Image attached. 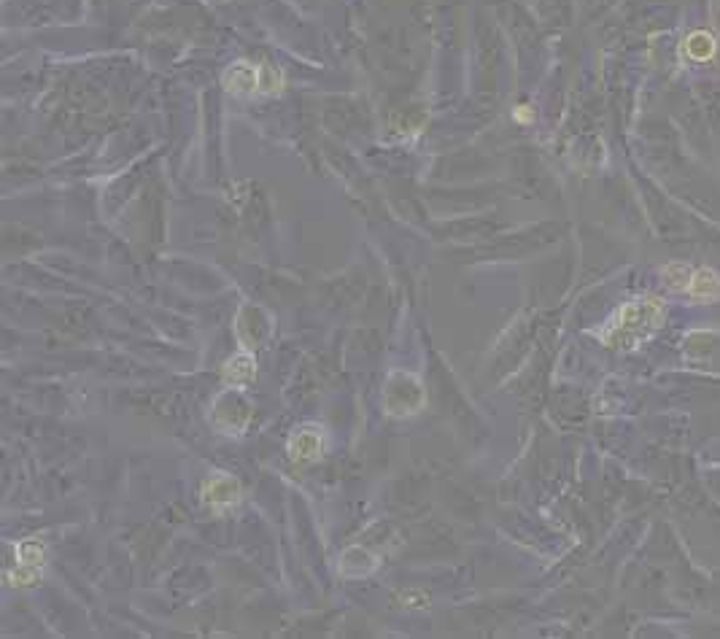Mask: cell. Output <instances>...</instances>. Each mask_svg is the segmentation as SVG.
I'll list each match as a JSON object with an SVG mask.
<instances>
[{
    "mask_svg": "<svg viewBox=\"0 0 720 639\" xmlns=\"http://www.w3.org/2000/svg\"><path fill=\"white\" fill-rule=\"evenodd\" d=\"M667 319V302L656 294H642L623 302L602 329V343L613 351H632L648 343Z\"/></svg>",
    "mask_w": 720,
    "mask_h": 639,
    "instance_id": "6da1fadb",
    "label": "cell"
},
{
    "mask_svg": "<svg viewBox=\"0 0 720 639\" xmlns=\"http://www.w3.org/2000/svg\"><path fill=\"white\" fill-rule=\"evenodd\" d=\"M427 405V391L408 370H392L383 386V410L392 418H410Z\"/></svg>",
    "mask_w": 720,
    "mask_h": 639,
    "instance_id": "7a4b0ae2",
    "label": "cell"
},
{
    "mask_svg": "<svg viewBox=\"0 0 720 639\" xmlns=\"http://www.w3.org/2000/svg\"><path fill=\"white\" fill-rule=\"evenodd\" d=\"M222 84L232 95H257V92H278L284 87V79L270 68H259L254 63H232L222 76Z\"/></svg>",
    "mask_w": 720,
    "mask_h": 639,
    "instance_id": "3957f363",
    "label": "cell"
},
{
    "mask_svg": "<svg viewBox=\"0 0 720 639\" xmlns=\"http://www.w3.org/2000/svg\"><path fill=\"white\" fill-rule=\"evenodd\" d=\"M251 421V402L243 397L240 389H224L214 400L211 408V424L216 426V432L222 435H243V429Z\"/></svg>",
    "mask_w": 720,
    "mask_h": 639,
    "instance_id": "277c9868",
    "label": "cell"
},
{
    "mask_svg": "<svg viewBox=\"0 0 720 639\" xmlns=\"http://www.w3.org/2000/svg\"><path fill=\"white\" fill-rule=\"evenodd\" d=\"M14 564L6 572V583L11 588H33L41 580L46 564V548L44 542L38 540H22L14 548Z\"/></svg>",
    "mask_w": 720,
    "mask_h": 639,
    "instance_id": "5b68a950",
    "label": "cell"
},
{
    "mask_svg": "<svg viewBox=\"0 0 720 639\" xmlns=\"http://www.w3.org/2000/svg\"><path fill=\"white\" fill-rule=\"evenodd\" d=\"M243 499V489L235 475L230 472H211L208 478L200 483V502L205 510H211L216 515H224L235 510Z\"/></svg>",
    "mask_w": 720,
    "mask_h": 639,
    "instance_id": "8992f818",
    "label": "cell"
},
{
    "mask_svg": "<svg viewBox=\"0 0 720 639\" xmlns=\"http://www.w3.org/2000/svg\"><path fill=\"white\" fill-rule=\"evenodd\" d=\"M324 426L319 424H300L294 426L286 437V456L292 464H313L324 456Z\"/></svg>",
    "mask_w": 720,
    "mask_h": 639,
    "instance_id": "52a82bcc",
    "label": "cell"
},
{
    "mask_svg": "<svg viewBox=\"0 0 720 639\" xmlns=\"http://www.w3.org/2000/svg\"><path fill=\"white\" fill-rule=\"evenodd\" d=\"M254 381H257V359H254V351L240 348L238 354H232L222 367L224 389L246 391Z\"/></svg>",
    "mask_w": 720,
    "mask_h": 639,
    "instance_id": "ba28073f",
    "label": "cell"
},
{
    "mask_svg": "<svg viewBox=\"0 0 720 639\" xmlns=\"http://www.w3.org/2000/svg\"><path fill=\"white\" fill-rule=\"evenodd\" d=\"M267 332H270V324L265 321V313L254 311V321H249V313L246 308H240L238 319H235V335L240 340V348H246V351H254L259 348V343L267 338Z\"/></svg>",
    "mask_w": 720,
    "mask_h": 639,
    "instance_id": "9c48e42d",
    "label": "cell"
},
{
    "mask_svg": "<svg viewBox=\"0 0 720 639\" xmlns=\"http://www.w3.org/2000/svg\"><path fill=\"white\" fill-rule=\"evenodd\" d=\"M685 294L699 305H710V302L720 300V276L712 267H696L691 286Z\"/></svg>",
    "mask_w": 720,
    "mask_h": 639,
    "instance_id": "30bf717a",
    "label": "cell"
},
{
    "mask_svg": "<svg viewBox=\"0 0 720 639\" xmlns=\"http://www.w3.org/2000/svg\"><path fill=\"white\" fill-rule=\"evenodd\" d=\"M683 54L691 63H710L718 54V38L712 36L710 30H694L688 33L683 41Z\"/></svg>",
    "mask_w": 720,
    "mask_h": 639,
    "instance_id": "8fae6325",
    "label": "cell"
},
{
    "mask_svg": "<svg viewBox=\"0 0 720 639\" xmlns=\"http://www.w3.org/2000/svg\"><path fill=\"white\" fill-rule=\"evenodd\" d=\"M378 569V559L365 548H348L340 559V575L343 577H367Z\"/></svg>",
    "mask_w": 720,
    "mask_h": 639,
    "instance_id": "7c38bea8",
    "label": "cell"
},
{
    "mask_svg": "<svg viewBox=\"0 0 720 639\" xmlns=\"http://www.w3.org/2000/svg\"><path fill=\"white\" fill-rule=\"evenodd\" d=\"M694 270L696 267H691L688 262H669V265L661 267V284L667 286L669 292L685 294L691 286Z\"/></svg>",
    "mask_w": 720,
    "mask_h": 639,
    "instance_id": "4fadbf2b",
    "label": "cell"
},
{
    "mask_svg": "<svg viewBox=\"0 0 720 639\" xmlns=\"http://www.w3.org/2000/svg\"><path fill=\"white\" fill-rule=\"evenodd\" d=\"M516 122H532V111H529V106H521L516 111Z\"/></svg>",
    "mask_w": 720,
    "mask_h": 639,
    "instance_id": "5bb4252c",
    "label": "cell"
}]
</instances>
